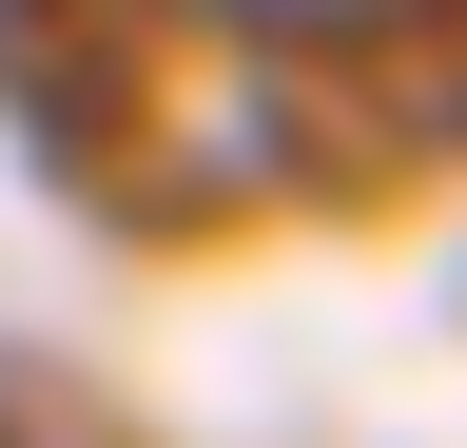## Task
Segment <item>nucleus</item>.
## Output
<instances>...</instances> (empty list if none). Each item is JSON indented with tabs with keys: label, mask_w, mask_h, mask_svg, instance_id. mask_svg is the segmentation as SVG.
<instances>
[{
	"label": "nucleus",
	"mask_w": 467,
	"mask_h": 448,
	"mask_svg": "<svg viewBox=\"0 0 467 448\" xmlns=\"http://www.w3.org/2000/svg\"><path fill=\"white\" fill-rule=\"evenodd\" d=\"M195 20H234V39H389L429 0H195Z\"/></svg>",
	"instance_id": "f257e3e1"
},
{
	"label": "nucleus",
	"mask_w": 467,
	"mask_h": 448,
	"mask_svg": "<svg viewBox=\"0 0 467 448\" xmlns=\"http://www.w3.org/2000/svg\"><path fill=\"white\" fill-rule=\"evenodd\" d=\"M0 448H39V410H20V370H0Z\"/></svg>",
	"instance_id": "f03ea898"
}]
</instances>
